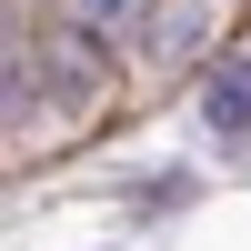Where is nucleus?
Wrapping results in <instances>:
<instances>
[{"label": "nucleus", "instance_id": "nucleus-1", "mask_svg": "<svg viewBox=\"0 0 251 251\" xmlns=\"http://www.w3.org/2000/svg\"><path fill=\"white\" fill-rule=\"evenodd\" d=\"M30 71H40V91H50L60 111H91V100L111 91V50H100L91 30H71L60 10L30 30Z\"/></svg>", "mask_w": 251, "mask_h": 251}, {"label": "nucleus", "instance_id": "nucleus-2", "mask_svg": "<svg viewBox=\"0 0 251 251\" xmlns=\"http://www.w3.org/2000/svg\"><path fill=\"white\" fill-rule=\"evenodd\" d=\"M161 0H60V20H71V30H91L100 50H121V40H141V30H161Z\"/></svg>", "mask_w": 251, "mask_h": 251}, {"label": "nucleus", "instance_id": "nucleus-3", "mask_svg": "<svg viewBox=\"0 0 251 251\" xmlns=\"http://www.w3.org/2000/svg\"><path fill=\"white\" fill-rule=\"evenodd\" d=\"M201 121H211L221 141H231V131H251V60H221V71H211V91H201Z\"/></svg>", "mask_w": 251, "mask_h": 251}, {"label": "nucleus", "instance_id": "nucleus-4", "mask_svg": "<svg viewBox=\"0 0 251 251\" xmlns=\"http://www.w3.org/2000/svg\"><path fill=\"white\" fill-rule=\"evenodd\" d=\"M151 40H161V50H201V10H171Z\"/></svg>", "mask_w": 251, "mask_h": 251}]
</instances>
